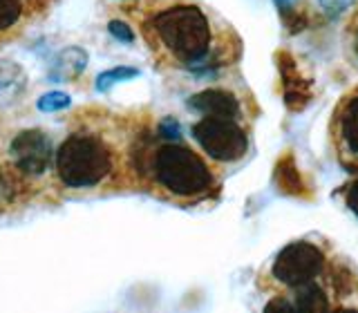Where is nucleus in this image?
<instances>
[{
    "label": "nucleus",
    "mask_w": 358,
    "mask_h": 313,
    "mask_svg": "<svg viewBox=\"0 0 358 313\" xmlns=\"http://www.w3.org/2000/svg\"><path fill=\"white\" fill-rule=\"evenodd\" d=\"M148 34L171 63L188 72H206L229 59L220 29L195 3H175L148 20Z\"/></svg>",
    "instance_id": "nucleus-1"
},
{
    "label": "nucleus",
    "mask_w": 358,
    "mask_h": 313,
    "mask_svg": "<svg viewBox=\"0 0 358 313\" xmlns=\"http://www.w3.org/2000/svg\"><path fill=\"white\" fill-rule=\"evenodd\" d=\"M150 173L168 195L201 199L217 188L213 168L201 154L177 141H166L150 156Z\"/></svg>",
    "instance_id": "nucleus-2"
},
{
    "label": "nucleus",
    "mask_w": 358,
    "mask_h": 313,
    "mask_svg": "<svg viewBox=\"0 0 358 313\" xmlns=\"http://www.w3.org/2000/svg\"><path fill=\"white\" fill-rule=\"evenodd\" d=\"M56 173L67 188L99 186L112 173V152L94 134H72L56 150Z\"/></svg>",
    "instance_id": "nucleus-3"
},
{
    "label": "nucleus",
    "mask_w": 358,
    "mask_h": 313,
    "mask_svg": "<svg viewBox=\"0 0 358 313\" xmlns=\"http://www.w3.org/2000/svg\"><path fill=\"white\" fill-rule=\"evenodd\" d=\"M193 137L208 159L217 163L240 161L249 150V134L235 117L201 115L193 126Z\"/></svg>",
    "instance_id": "nucleus-4"
},
{
    "label": "nucleus",
    "mask_w": 358,
    "mask_h": 313,
    "mask_svg": "<svg viewBox=\"0 0 358 313\" xmlns=\"http://www.w3.org/2000/svg\"><path fill=\"white\" fill-rule=\"evenodd\" d=\"M324 266H327V257L320 246L313 242H291L275 255L271 264V279L273 284L291 291L316 282L324 273Z\"/></svg>",
    "instance_id": "nucleus-5"
},
{
    "label": "nucleus",
    "mask_w": 358,
    "mask_h": 313,
    "mask_svg": "<svg viewBox=\"0 0 358 313\" xmlns=\"http://www.w3.org/2000/svg\"><path fill=\"white\" fill-rule=\"evenodd\" d=\"M331 141L341 163L358 170V87L345 94L334 110Z\"/></svg>",
    "instance_id": "nucleus-6"
},
{
    "label": "nucleus",
    "mask_w": 358,
    "mask_h": 313,
    "mask_svg": "<svg viewBox=\"0 0 358 313\" xmlns=\"http://www.w3.org/2000/svg\"><path fill=\"white\" fill-rule=\"evenodd\" d=\"M9 152H11V159H14V166L18 170L25 175H31V177L43 175L54 159L52 141L48 134L41 130L18 132L9 145Z\"/></svg>",
    "instance_id": "nucleus-7"
},
{
    "label": "nucleus",
    "mask_w": 358,
    "mask_h": 313,
    "mask_svg": "<svg viewBox=\"0 0 358 313\" xmlns=\"http://www.w3.org/2000/svg\"><path fill=\"white\" fill-rule=\"evenodd\" d=\"M188 108L199 112V115L213 117H240V101L233 92L222 87H208L188 99Z\"/></svg>",
    "instance_id": "nucleus-8"
},
{
    "label": "nucleus",
    "mask_w": 358,
    "mask_h": 313,
    "mask_svg": "<svg viewBox=\"0 0 358 313\" xmlns=\"http://www.w3.org/2000/svg\"><path fill=\"white\" fill-rule=\"evenodd\" d=\"M289 302L294 311H329L334 309V305L329 302L327 291L320 286V282H309L302 284L298 289H291Z\"/></svg>",
    "instance_id": "nucleus-9"
},
{
    "label": "nucleus",
    "mask_w": 358,
    "mask_h": 313,
    "mask_svg": "<svg viewBox=\"0 0 358 313\" xmlns=\"http://www.w3.org/2000/svg\"><path fill=\"white\" fill-rule=\"evenodd\" d=\"M27 87L25 70L9 59H0V103L16 101Z\"/></svg>",
    "instance_id": "nucleus-10"
},
{
    "label": "nucleus",
    "mask_w": 358,
    "mask_h": 313,
    "mask_svg": "<svg viewBox=\"0 0 358 313\" xmlns=\"http://www.w3.org/2000/svg\"><path fill=\"white\" fill-rule=\"evenodd\" d=\"M139 76V70L137 67H112L108 72H101L96 76V89L99 92H108L110 87H115L117 83H123V81H130V78Z\"/></svg>",
    "instance_id": "nucleus-11"
},
{
    "label": "nucleus",
    "mask_w": 358,
    "mask_h": 313,
    "mask_svg": "<svg viewBox=\"0 0 358 313\" xmlns=\"http://www.w3.org/2000/svg\"><path fill=\"white\" fill-rule=\"evenodd\" d=\"M22 14L20 0H0V31L14 27Z\"/></svg>",
    "instance_id": "nucleus-12"
},
{
    "label": "nucleus",
    "mask_w": 358,
    "mask_h": 313,
    "mask_svg": "<svg viewBox=\"0 0 358 313\" xmlns=\"http://www.w3.org/2000/svg\"><path fill=\"white\" fill-rule=\"evenodd\" d=\"M38 110L41 112H59V110H65L72 105V99L70 94L65 92H48L38 99Z\"/></svg>",
    "instance_id": "nucleus-13"
},
{
    "label": "nucleus",
    "mask_w": 358,
    "mask_h": 313,
    "mask_svg": "<svg viewBox=\"0 0 358 313\" xmlns=\"http://www.w3.org/2000/svg\"><path fill=\"white\" fill-rule=\"evenodd\" d=\"M358 0H318V5L327 16H341L347 9H352Z\"/></svg>",
    "instance_id": "nucleus-14"
},
{
    "label": "nucleus",
    "mask_w": 358,
    "mask_h": 313,
    "mask_svg": "<svg viewBox=\"0 0 358 313\" xmlns=\"http://www.w3.org/2000/svg\"><path fill=\"white\" fill-rule=\"evenodd\" d=\"M108 31L121 43H132L134 41V34H132L130 25H126V22H121V20H112L108 25Z\"/></svg>",
    "instance_id": "nucleus-15"
},
{
    "label": "nucleus",
    "mask_w": 358,
    "mask_h": 313,
    "mask_svg": "<svg viewBox=\"0 0 358 313\" xmlns=\"http://www.w3.org/2000/svg\"><path fill=\"white\" fill-rule=\"evenodd\" d=\"M159 132H162V137H164V139H168V141H177V139H179V123H177L175 119H166V121L162 123Z\"/></svg>",
    "instance_id": "nucleus-16"
},
{
    "label": "nucleus",
    "mask_w": 358,
    "mask_h": 313,
    "mask_svg": "<svg viewBox=\"0 0 358 313\" xmlns=\"http://www.w3.org/2000/svg\"><path fill=\"white\" fill-rule=\"evenodd\" d=\"M347 206H350L358 217V179H354L350 188H347Z\"/></svg>",
    "instance_id": "nucleus-17"
},
{
    "label": "nucleus",
    "mask_w": 358,
    "mask_h": 313,
    "mask_svg": "<svg viewBox=\"0 0 358 313\" xmlns=\"http://www.w3.org/2000/svg\"><path fill=\"white\" fill-rule=\"evenodd\" d=\"M350 48H352V52L356 54V59H358V11H356V16L352 18V22H350Z\"/></svg>",
    "instance_id": "nucleus-18"
},
{
    "label": "nucleus",
    "mask_w": 358,
    "mask_h": 313,
    "mask_svg": "<svg viewBox=\"0 0 358 313\" xmlns=\"http://www.w3.org/2000/svg\"><path fill=\"white\" fill-rule=\"evenodd\" d=\"M273 3L280 7V9H282V11H287V9H291V7H294L296 3H298V0H273Z\"/></svg>",
    "instance_id": "nucleus-19"
}]
</instances>
